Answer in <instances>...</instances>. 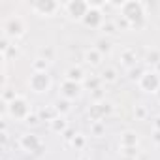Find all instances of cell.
Returning <instances> with one entry per match:
<instances>
[{"label":"cell","mask_w":160,"mask_h":160,"mask_svg":"<svg viewBox=\"0 0 160 160\" xmlns=\"http://www.w3.org/2000/svg\"><path fill=\"white\" fill-rule=\"evenodd\" d=\"M141 87L147 91H156L160 87V77L156 73H145L141 79Z\"/></svg>","instance_id":"obj_4"},{"label":"cell","mask_w":160,"mask_h":160,"mask_svg":"<svg viewBox=\"0 0 160 160\" xmlns=\"http://www.w3.org/2000/svg\"><path fill=\"white\" fill-rule=\"evenodd\" d=\"M77 92H79V87H77L73 81H68V83H64V94H66L68 98H73V96H77Z\"/></svg>","instance_id":"obj_9"},{"label":"cell","mask_w":160,"mask_h":160,"mask_svg":"<svg viewBox=\"0 0 160 160\" xmlns=\"http://www.w3.org/2000/svg\"><path fill=\"white\" fill-rule=\"evenodd\" d=\"M156 121H158V122H156V126H158V128H160V117H158V119H156Z\"/></svg>","instance_id":"obj_13"},{"label":"cell","mask_w":160,"mask_h":160,"mask_svg":"<svg viewBox=\"0 0 160 160\" xmlns=\"http://www.w3.org/2000/svg\"><path fill=\"white\" fill-rule=\"evenodd\" d=\"M73 79H81V70H79V68L70 70V81H73Z\"/></svg>","instance_id":"obj_11"},{"label":"cell","mask_w":160,"mask_h":160,"mask_svg":"<svg viewBox=\"0 0 160 160\" xmlns=\"http://www.w3.org/2000/svg\"><path fill=\"white\" fill-rule=\"evenodd\" d=\"M4 30H6V34H10V36H19V34L25 30V27H23L21 19H10V21L6 23Z\"/></svg>","instance_id":"obj_6"},{"label":"cell","mask_w":160,"mask_h":160,"mask_svg":"<svg viewBox=\"0 0 160 160\" xmlns=\"http://www.w3.org/2000/svg\"><path fill=\"white\" fill-rule=\"evenodd\" d=\"M32 8H34V12H40L42 15H51L58 8V4L57 2H34Z\"/></svg>","instance_id":"obj_5"},{"label":"cell","mask_w":160,"mask_h":160,"mask_svg":"<svg viewBox=\"0 0 160 160\" xmlns=\"http://www.w3.org/2000/svg\"><path fill=\"white\" fill-rule=\"evenodd\" d=\"M121 10H122L124 19L130 21L132 25L139 27V25L143 23V15H145V12H143V4H141V2H124Z\"/></svg>","instance_id":"obj_1"},{"label":"cell","mask_w":160,"mask_h":160,"mask_svg":"<svg viewBox=\"0 0 160 160\" xmlns=\"http://www.w3.org/2000/svg\"><path fill=\"white\" fill-rule=\"evenodd\" d=\"M89 10H91V6L87 2H68L66 4V12L73 19H83L89 13Z\"/></svg>","instance_id":"obj_2"},{"label":"cell","mask_w":160,"mask_h":160,"mask_svg":"<svg viewBox=\"0 0 160 160\" xmlns=\"http://www.w3.org/2000/svg\"><path fill=\"white\" fill-rule=\"evenodd\" d=\"M154 139H156V141H160V132L156 134V138H154Z\"/></svg>","instance_id":"obj_12"},{"label":"cell","mask_w":160,"mask_h":160,"mask_svg":"<svg viewBox=\"0 0 160 160\" xmlns=\"http://www.w3.org/2000/svg\"><path fill=\"white\" fill-rule=\"evenodd\" d=\"M83 21H85V25L87 27H98L100 23H102V13L98 12V10H89V13L83 17Z\"/></svg>","instance_id":"obj_8"},{"label":"cell","mask_w":160,"mask_h":160,"mask_svg":"<svg viewBox=\"0 0 160 160\" xmlns=\"http://www.w3.org/2000/svg\"><path fill=\"white\" fill-rule=\"evenodd\" d=\"M10 109H12V115H15V117H25V115L28 113L27 102H25V100H17V98L10 104Z\"/></svg>","instance_id":"obj_7"},{"label":"cell","mask_w":160,"mask_h":160,"mask_svg":"<svg viewBox=\"0 0 160 160\" xmlns=\"http://www.w3.org/2000/svg\"><path fill=\"white\" fill-rule=\"evenodd\" d=\"M23 145H25L27 149L34 151V149L40 145V141H38V138H36V136H25V138H23Z\"/></svg>","instance_id":"obj_10"},{"label":"cell","mask_w":160,"mask_h":160,"mask_svg":"<svg viewBox=\"0 0 160 160\" xmlns=\"http://www.w3.org/2000/svg\"><path fill=\"white\" fill-rule=\"evenodd\" d=\"M30 87H32L36 92H43V91H47V87H49V75L43 73V72L34 73L32 79H30Z\"/></svg>","instance_id":"obj_3"}]
</instances>
